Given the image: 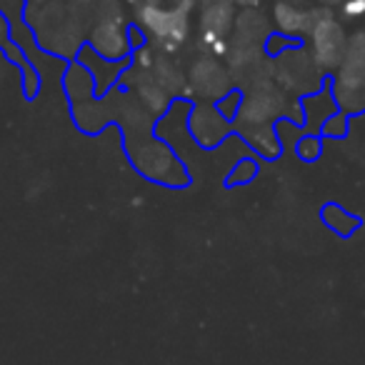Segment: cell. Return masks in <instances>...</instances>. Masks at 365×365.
<instances>
[{
  "mask_svg": "<svg viewBox=\"0 0 365 365\" xmlns=\"http://www.w3.org/2000/svg\"><path fill=\"white\" fill-rule=\"evenodd\" d=\"M133 11V23L148 36L150 46L160 53H175L188 43L193 33L190 11L193 3L173 0V6L155 0H125Z\"/></svg>",
  "mask_w": 365,
  "mask_h": 365,
  "instance_id": "1",
  "label": "cell"
},
{
  "mask_svg": "<svg viewBox=\"0 0 365 365\" xmlns=\"http://www.w3.org/2000/svg\"><path fill=\"white\" fill-rule=\"evenodd\" d=\"M78 8V6H76ZM73 6H63L61 0H48L43 6H31L33 13L41 16V21L31 18L28 26L33 28L38 38V46L56 58L76 61L78 53L86 46L88 28L81 13Z\"/></svg>",
  "mask_w": 365,
  "mask_h": 365,
  "instance_id": "2",
  "label": "cell"
},
{
  "mask_svg": "<svg viewBox=\"0 0 365 365\" xmlns=\"http://www.w3.org/2000/svg\"><path fill=\"white\" fill-rule=\"evenodd\" d=\"M125 153L130 165L150 182L168 185V188L188 185L190 178L182 160L175 155L170 143L155 135V130L140 133V135H125Z\"/></svg>",
  "mask_w": 365,
  "mask_h": 365,
  "instance_id": "3",
  "label": "cell"
},
{
  "mask_svg": "<svg viewBox=\"0 0 365 365\" xmlns=\"http://www.w3.org/2000/svg\"><path fill=\"white\" fill-rule=\"evenodd\" d=\"M283 118L303 128L300 101H293L283 88L275 86L273 78H268V81H260L243 91V103H240V110L233 120V130L240 133L245 128L275 125Z\"/></svg>",
  "mask_w": 365,
  "mask_h": 365,
  "instance_id": "4",
  "label": "cell"
},
{
  "mask_svg": "<svg viewBox=\"0 0 365 365\" xmlns=\"http://www.w3.org/2000/svg\"><path fill=\"white\" fill-rule=\"evenodd\" d=\"M63 88H66V96L71 101V113L76 125L83 133H101L108 123H113L115 115V103L113 101V93L108 96H98L96 93V81L88 73V68L83 63L73 61L66 68V76H63Z\"/></svg>",
  "mask_w": 365,
  "mask_h": 365,
  "instance_id": "5",
  "label": "cell"
},
{
  "mask_svg": "<svg viewBox=\"0 0 365 365\" xmlns=\"http://www.w3.org/2000/svg\"><path fill=\"white\" fill-rule=\"evenodd\" d=\"M328 83L338 110L348 113L350 118L365 110V28H358L348 36L343 63Z\"/></svg>",
  "mask_w": 365,
  "mask_h": 365,
  "instance_id": "6",
  "label": "cell"
},
{
  "mask_svg": "<svg viewBox=\"0 0 365 365\" xmlns=\"http://www.w3.org/2000/svg\"><path fill=\"white\" fill-rule=\"evenodd\" d=\"M270 61H273L270 63V78L288 96L305 98L325 86L323 71L315 66V61L310 58L308 48L303 43L288 48V51H283L278 58H270Z\"/></svg>",
  "mask_w": 365,
  "mask_h": 365,
  "instance_id": "7",
  "label": "cell"
},
{
  "mask_svg": "<svg viewBox=\"0 0 365 365\" xmlns=\"http://www.w3.org/2000/svg\"><path fill=\"white\" fill-rule=\"evenodd\" d=\"M305 41H308L305 48H308L310 58L323 71V76H333L343 63L345 46H348V33H345L340 18L333 13V8H315L313 26H310Z\"/></svg>",
  "mask_w": 365,
  "mask_h": 365,
  "instance_id": "8",
  "label": "cell"
},
{
  "mask_svg": "<svg viewBox=\"0 0 365 365\" xmlns=\"http://www.w3.org/2000/svg\"><path fill=\"white\" fill-rule=\"evenodd\" d=\"M185 78H188L185 101H190V98L195 96L203 103H215V101H220L225 93H230L235 88L228 66H223L220 58L205 56V53L190 63Z\"/></svg>",
  "mask_w": 365,
  "mask_h": 365,
  "instance_id": "9",
  "label": "cell"
},
{
  "mask_svg": "<svg viewBox=\"0 0 365 365\" xmlns=\"http://www.w3.org/2000/svg\"><path fill=\"white\" fill-rule=\"evenodd\" d=\"M86 46L106 61H130L133 46L128 38V18H93Z\"/></svg>",
  "mask_w": 365,
  "mask_h": 365,
  "instance_id": "10",
  "label": "cell"
},
{
  "mask_svg": "<svg viewBox=\"0 0 365 365\" xmlns=\"http://www.w3.org/2000/svg\"><path fill=\"white\" fill-rule=\"evenodd\" d=\"M188 133L193 143L203 150L218 148L233 133V123L223 118L215 103H193L188 110Z\"/></svg>",
  "mask_w": 365,
  "mask_h": 365,
  "instance_id": "11",
  "label": "cell"
},
{
  "mask_svg": "<svg viewBox=\"0 0 365 365\" xmlns=\"http://www.w3.org/2000/svg\"><path fill=\"white\" fill-rule=\"evenodd\" d=\"M120 88L125 93H130L155 118H163L173 106V98L163 91V86L155 81V76L150 71H143V68L128 66L125 73L120 76Z\"/></svg>",
  "mask_w": 365,
  "mask_h": 365,
  "instance_id": "12",
  "label": "cell"
},
{
  "mask_svg": "<svg viewBox=\"0 0 365 365\" xmlns=\"http://www.w3.org/2000/svg\"><path fill=\"white\" fill-rule=\"evenodd\" d=\"M313 18H315V8H305L300 3H295V0H275L273 11H270L273 31L298 43L308 36L310 26H313Z\"/></svg>",
  "mask_w": 365,
  "mask_h": 365,
  "instance_id": "13",
  "label": "cell"
},
{
  "mask_svg": "<svg viewBox=\"0 0 365 365\" xmlns=\"http://www.w3.org/2000/svg\"><path fill=\"white\" fill-rule=\"evenodd\" d=\"M235 18H238V13H235L233 0H208L205 6H200L198 13L200 33H210V36H220L230 41Z\"/></svg>",
  "mask_w": 365,
  "mask_h": 365,
  "instance_id": "14",
  "label": "cell"
},
{
  "mask_svg": "<svg viewBox=\"0 0 365 365\" xmlns=\"http://www.w3.org/2000/svg\"><path fill=\"white\" fill-rule=\"evenodd\" d=\"M300 110H303V130L320 133V125H323L333 113H338V103H335L333 91H330V83L325 81V86L320 88V91L300 98Z\"/></svg>",
  "mask_w": 365,
  "mask_h": 365,
  "instance_id": "15",
  "label": "cell"
},
{
  "mask_svg": "<svg viewBox=\"0 0 365 365\" xmlns=\"http://www.w3.org/2000/svg\"><path fill=\"white\" fill-rule=\"evenodd\" d=\"M273 33V23L258 11V8H243L235 18L233 38L235 43H248V46H265V41Z\"/></svg>",
  "mask_w": 365,
  "mask_h": 365,
  "instance_id": "16",
  "label": "cell"
},
{
  "mask_svg": "<svg viewBox=\"0 0 365 365\" xmlns=\"http://www.w3.org/2000/svg\"><path fill=\"white\" fill-rule=\"evenodd\" d=\"M150 73L155 76V81L160 83L163 91H165L173 101L182 98V96H185V91H188V78H185V73L180 71V66H178L175 61H170V56H168V53L158 51Z\"/></svg>",
  "mask_w": 365,
  "mask_h": 365,
  "instance_id": "17",
  "label": "cell"
},
{
  "mask_svg": "<svg viewBox=\"0 0 365 365\" xmlns=\"http://www.w3.org/2000/svg\"><path fill=\"white\" fill-rule=\"evenodd\" d=\"M243 140L248 143V148L253 153H258L265 160H275L283 150V143H280L278 128L275 125H258V128H245L240 130Z\"/></svg>",
  "mask_w": 365,
  "mask_h": 365,
  "instance_id": "18",
  "label": "cell"
},
{
  "mask_svg": "<svg viewBox=\"0 0 365 365\" xmlns=\"http://www.w3.org/2000/svg\"><path fill=\"white\" fill-rule=\"evenodd\" d=\"M320 218H323L325 228L333 230V233L340 235V238H350V235L363 225V220H360L358 215L348 213V210L338 203L323 205V208H320Z\"/></svg>",
  "mask_w": 365,
  "mask_h": 365,
  "instance_id": "19",
  "label": "cell"
},
{
  "mask_svg": "<svg viewBox=\"0 0 365 365\" xmlns=\"http://www.w3.org/2000/svg\"><path fill=\"white\" fill-rule=\"evenodd\" d=\"M3 51L8 53V58H11V61H16V66L21 68V73H23V91H26V96L28 98H33L38 93V73H36V68H33V63L28 61L26 56H21V51H18V46L16 43H8L6 48H3Z\"/></svg>",
  "mask_w": 365,
  "mask_h": 365,
  "instance_id": "20",
  "label": "cell"
},
{
  "mask_svg": "<svg viewBox=\"0 0 365 365\" xmlns=\"http://www.w3.org/2000/svg\"><path fill=\"white\" fill-rule=\"evenodd\" d=\"M258 160L255 158H240L238 163L233 165V170L228 173V180H225V185L228 188H238V185H250V182L258 178Z\"/></svg>",
  "mask_w": 365,
  "mask_h": 365,
  "instance_id": "21",
  "label": "cell"
},
{
  "mask_svg": "<svg viewBox=\"0 0 365 365\" xmlns=\"http://www.w3.org/2000/svg\"><path fill=\"white\" fill-rule=\"evenodd\" d=\"M293 150L303 163H315L323 155V138L318 133H300L298 140L293 143Z\"/></svg>",
  "mask_w": 365,
  "mask_h": 365,
  "instance_id": "22",
  "label": "cell"
},
{
  "mask_svg": "<svg viewBox=\"0 0 365 365\" xmlns=\"http://www.w3.org/2000/svg\"><path fill=\"white\" fill-rule=\"evenodd\" d=\"M348 128H350V115L343 110H338V113H333L323 125H320L318 135L328 138V140H343V138L348 135Z\"/></svg>",
  "mask_w": 365,
  "mask_h": 365,
  "instance_id": "23",
  "label": "cell"
},
{
  "mask_svg": "<svg viewBox=\"0 0 365 365\" xmlns=\"http://www.w3.org/2000/svg\"><path fill=\"white\" fill-rule=\"evenodd\" d=\"M198 46L205 56H213V58H225L230 51V41L228 38H220V36H210V33H200L198 38Z\"/></svg>",
  "mask_w": 365,
  "mask_h": 365,
  "instance_id": "24",
  "label": "cell"
},
{
  "mask_svg": "<svg viewBox=\"0 0 365 365\" xmlns=\"http://www.w3.org/2000/svg\"><path fill=\"white\" fill-rule=\"evenodd\" d=\"M240 103H243V91H240V88H233V91L225 93L220 101H215V108H218L220 115L228 118V120L233 123L235 115H238V110H240Z\"/></svg>",
  "mask_w": 365,
  "mask_h": 365,
  "instance_id": "25",
  "label": "cell"
},
{
  "mask_svg": "<svg viewBox=\"0 0 365 365\" xmlns=\"http://www.w3.org/2000/svg\"><path fill=\"white\" fill-rule=\"evenodd\" d=\"M338 8H340V21L345 23L365 21V0H343Z\"/></svg>",
  "mask_w": 365,
  "mask_h": 365,
  "instance_id": "26",
  "label": "cell"
},
{
  "mask_svg": "<svg viewBox=\"0 0 365 365\" xmlns=\"http://www.w3.org/2000/svg\"><path fill=\"white\" fill-rule=\"evenodd\" d=\"M293 46H298V41H290V38H285V36H280V33H270V38L265 41V46H263V51H265V56L268 58H278L283 51H288V48H293Z\"/></svg>",
  "mask_w": 365,
  "mask_h": 365,
  "instance_id": "27",
  "label": "cell"
},
{
  "mask_svg": "<svg viewBox=\"0 0 365 365\" xmlns=\"http://www.w3.org/2000/svg\"><path fill=\"white\" fill-rule=\"evenodd\" d=\"M11 41H13V28L8 23V16L3 13V8H0V48H6Z\"/></svg>",
  "mask_w": 365,
  "mask_h": 365,
  "instance_id": "28",
  "label": "cell"
},
{
  "mask_svg": "<svg viewBox=\"0 0 365 365\" xmlns=\"http://www.w3.org/2000/svg\"><path fill=\"white\" fill-rule=\"evenodd\" d=\"M315 3H318V6H323V8H338L343 0H315Z\"/></svg>",
  "mask_w": 365,
  "mask_h": 365,
  "instance_id": "29",
  "label": "cell"
},
{
  "mask_svg": "<svg viewBox=\"0 0 365 365\" xmlns=\"http://www.w3.org/2000/svg\"><path fill=\"white\" fill-rule=\"evenodd\" d=\"M73 6H83V8H88V6H93L96 0H71Z\"/></svg>",
  "mask_w": 365,
  "mask_h": 365,
  "instance_id": "30",
  "label": "cell"
},
{
  "mask_svg": "<svg viewBox=\"0 0 365 365\" xmlns=\"http://www.w3.org/2000/svg\"><path fill=\"white\" fill-rule=\"evenodd\" d=\"M28 6H43V3H48V0H26Z\"/></svg>",
  "mask_w": 365,
  "mask_h": 365,
  "instance_id": "31",
  "label": "cell"
},
{
  "mask_svg": "<svg viewBox=\"0 0 365 365\" xmlns=\"http://www.w3.org/2000/svg\"><path fill=\"white\" fill-rule=\"evenodd\" d=\"M188 3H193V6H205L208 0H188Z\"/></svg>",
  "mask_w": 365,
  "mask_h": 365,
  "instance_id": "32",
  "label": "cell"
},
{
  "mask_svg": "<svg viewBox=\"0 0 365 365\" xmlns=\"http://www.w3.org/2000/svg\"><path fill=\"white\" fill-rule=\"evenodd\" d=\"M155 3H168V0H155Z\"/></svg>",
  "mask_w": 365,
  "mask_h": 365,
  "instance_id": "33",
  "label": "cell"
}]
</instances>
